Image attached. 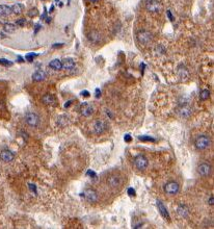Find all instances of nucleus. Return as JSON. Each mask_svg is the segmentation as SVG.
I'll use <instances>...</instances> for the list:
<instances>
[{"label":"nucleus","mask_w":214,"mask_h":229,"mask_svg":"<svg viewBox=\"0 0 214 229\" xmlns=\"http://www.w3.org/2000/svg\"><path fill=\"white\" fill-rule=\"evenodd\" d=\"M136 39L137 41L142 45H149L150 43L153 41V35L148 32V30H140L136 35Z\"/></svg>","instance_id":"f257e3e1"},{"label":"nucleus","mask_w":214,"mask_h":229,"mask_svg":"<svg viewBox=\"0 0 214 229\" xmlns=\"http://www.w3.org/2000/svg\"><path fill=\"white\" fill-rule=\"evenodd\" d=\"M211 145V140L207 135H200L194 142V146L198 150H205L209 148Z\"/></svg>","instance_id":"f03ea898"},{"label":"nucleus","mask_w":214,"mask_h":229,"mask_svg":"<svg viewBox=\"0 0 214 229\" xmlns=\"http://www.w3.org/2000/svg\"><path fill=\"white\" fill-rule=\"evenodd\" d=\"M145 8L151 13H160L162 11V4L158 0H147Z\"/></svg>","instance_id":"7ed1b4c3"},{"label":"nucleus","mask_w":214,"mask_h":229,"mask_svg":"<svg viewBox=\"0 0 214 229\" xmlns=\"http://www.w3.org/2000/svg\"><path fill=\"white\" fill-rule=\"evenodd\" d=\"M134 165H135L136 168L139 170V171H144V170H145L148 168L149 160H148L147 157L144 156V155H138V156L135 157Z\"/></svg>","instance_id":"20e7f679"},{"label":"nucleus","mask_w":214,"mask_h":229,"mask_svg":"<svg viewBox=\"0 0 214 229\" xmlns=\"http://www.w3.org/2000/svg\"><path fill=\"white\" fill-rule=\"evenodd\" d=\"M180 191V185L176 181H169L164 185V192L169 195H176Z\"/></svg>","instance_id":"39448f33"},{"label":"nucleus","mask_w":214,"mask_h":229,"mask_svg":"<svg viewBox=\"0 0 214 229\" xmlns=\"http://www.w3.org/2000/svg\"><path fill=\"white\" fill-rule=\"evenodd\" d=\"M25 122L30 127H36L40 123V118L38 114L35 113H28L25 116Z\"/></svg>","instance_id":"423d86ee"},{"label":"nucleus","mask_w":214,"mask_h":229,"mask_svg":"<svg viewBox=\"0 0 214 229\" xmlns=\"http://www.w3.org/2000/svg\"><path fill=\"white\" fill-rule=\"evenodd\" d=\"M178 114L181 118H189L192 114V107L189 104H181V106L178 108Z\"/></svg>","instance_id":"0eeeda50"},{"label":"nucleus","mask_w":214,"mask_h":229,"mask_svg":"<svg viewBox=\"0 0 214 229\" xmlns=\"http://www.w3.org/2000/svg\"><path fill=\"white\" fill-rule=\"evenodd\" d=\"M83 196H84V198L89 203H95L98 201V194H97V192L95 190H93V188H88V190H85L84 193H83Z\"/></svg>","instance_id":"6e6552de"},{"label":"nucleus","mask_w":214,"mask_h":229,"mask_svg":"<svg viewBox=\"0 0 214 229\" xmlns=\"http://www.w3.org/2000/svg\"><path fill=\"white\" fill-rule=\"evenodd\" d=\"M106 128H107L106 123L104 121H102V120H98V121H96L94 123V125H93V129H94V132L96 134H102L105 130H106Z\"/></svg>","instance_id":"1a4fd4ad"},{"label":"nucleus","mask_w":214,"mask_h":229,"mask_svg":"<svg viewBox=\"0 0 214 229\" xmlns=\"http://www.w3.org/2000/svg\"><path fill=\"white\" fill-rule=\"evenodd\" d=\"M94 106L92 104L88 103V102H84V103L81 104V107H80V113H81L82 116L84 117H91L93 114H94Z\"/></svg>","instance_id":"9d476101"},{"label":"nucleus","mask_w":214,"mask_h":229,"mask_svg":"<svg viewBox=\"0 0 214 229\" xmlns=\"http://www.w3.org/2000/svg\"><path fill=\"white\" fill-rule=\"evenodd\" d=\"M197 173L203 177H207V176L210 175L211 173V166L207 163H203L201 165H198L197 167Z\"/></svg>","instance_id":"9b49d317"},{"label":"nucleus","mask_w":214,"mask_h":229,"mask_svg":"<svg viewBox=\"0 0 214 229\" xmlns=\"http://www.w3.org/2000/svg\"><path fill=\"white\" fill-rule=\"evenodd\" d=\"M107 183L109 187L116 188H119L120 185L122 184V180H121V178L119 177V176L111 175L107 178Z\"/></svg>","instance_id":"f8f14e48"},{"label":"nucleus","mask_w":214,"mask_h":229,"mask_svg":"<svg viewBox=\"0 0 214 229\" xmlns=\"http://www.w3.org/2000/svg\"><path fill=\"white\" fill-rule=\"evenodd\" d=\"M0 158L3 160L4 163H10L12 160H14L15 155L10 150H3V151H1V153H0Z\"/></svg>","instance_id":"ddd939ff"},{"label":"nucleus","mask_w":214,"mask_h":229,"mask_svg":"<svg viewBox=\"0 0 214 229\" xmlns=\"http://www.w3.org/2000/svg\"><path fill=\"white\" fill-rule=\"evenodd\" d=\"M157 206H158V209H159V212H160V215L163 217L164 219H166V220H169L170 219V217H169V212H167V209H166V207L164 206V204L161 202L160 200H157Z\"/></svg>","instance_id":"4468645a"},{"label":"nucleus","mask_w":214,"mask_h":229,"mask_svg":"<svg viewBox=\"0 0 214 229\" xmlns=\"http://www.w3.org/2000/svg\"><path fill=\"white\" fill-rule=\"evenodd\" d=\"M46 77H47V74H46L45 71H43V70H38L32 74V79L38 82L45 80Z\"/></svg>","instance_id":"2eb2a0df"},{"label":"nucleus","mask_w":214,"mask_h":229,"mask_svg":"<svg viewBox=\"0 0 214 229\" xmlns=\"http://www.w3.org/2000/svg\"><path fill=\"white\" fill-rule=\"evenodd\" d=\"M61 64H63V69H66V70H71L75 67V61L71 57L64 58V61H61Z\"/></svg>","instance_id":"dca6fc26"},{"label":"nucleus","mask_w":214,"mask_h":229,"mask_svg":"<svg viewBox=\"0 0 214 229\" xmlns=\"http://www.w3.org/2000/svg\"><path fill=\"white\" fill-rule=\"evenodd\" d=\"M88 38L92 43H96V44L101 41V35L97 32V30H93V32H89Z\"/></svg>","instance_id":"f3484780"},{"label":"nucleus","mask_w":214,"mask_h":229,"mask_svg":"<svg viewBox=\"0 0 214 229\" xmlns=\"http://www.w3.org/2000/svg\"><path fill=\"white\" fill-rule=\"evenodd\" d=\"M49 67L52 68V69L55 70V71H58V70L63 69V64H61V61L60 60H58V58H55V60L51 61L50 63H49Z\"/></svg>","instance_id":"a211bd4d"},{"label":"nucleus","mask_w":214,"mask_h":229,"mask_svg":"<svg viewBox=\"0 0 214 229\" xmlns=\"http://www.w3.org/2000/svg\"><path fill=\"white\" fill-rule=\"evenodd\" d=\"M43 102H44L45 104L47 105H55V102H56V100H55L54 96H52L51 94H46L43 96L42 98Z\"/></svg>","instance_id":"6ab92c4d"},{"label":"nucleus","mask_w":214,"mask_h":229,"mask_svg":"<svg viewBox=\"0 0 214 229\" xmlns=\"http://www.w3.org/2000/svg\"><path fill=\"white\" fill-rule=\"evenodd\" d=\"M177 212H178L179 216L182 217V218H186V217H188L189 215V210L187 208V206L184 205V204H181V205L178 206V209H177Z\"/></svg>","instance_id":"aec40b11"},{"label":"nucleus","mask_w":214,"mask_h":229,"mask_svg":"<svg viewBox=\"0 0 214 229\" xmlns=\"http://www.w3.org/2000/svg\"><path fill=\"white\" fill-rule=\"evenodd\" d=\"M24 11V5L22 3H16L12 7V12L16 15H20L21 13H23Z\"/></svg>","instance_id":"412c9836"},{"label":"nucleus","mask_w":214,"mask_h":229,"mask_svg":"<svg viewBox=\"0 0 214 229\" xmlns=\"http://www.w3.org/2000/svg\"><path fill=\"white\" fill-rule=\"evenodd\" d=\"M11 13H12V7H7V5H4V4L0 5V15H2V16H7V15H10Z\"/></svg>","instance_id":"4be33fe9"},{"label":"nucleus","mask_w":214,"mask_h":229,"mask_svg":"<svg viewBox=\"0 0 214 229\" xmlns=\"http://www.w3.org/2000/svg\"><path fill=\"white\" fill-rule=\"evenodd\" d=\"M3 29H4V32L11 33V32H16L17 27H16V25H15V24L5 23V24H3Z\"/></svg>","instance_id":"5701e85b"},{"label":"nucleus","mask_w":214,"mask_h":229,"mask_svg":"<svg viewBox=\"0 0 214 229\" xmlns=\"http://www.w3.org/2000/svg\"><path fill=\"white\" fill-rule=\"evenodd\" d=\"M209 97H210V91H209V90H203V91L201 92V94H200V99H201V100L205 101V100H207V99H209Z\"/></svg>","instance_id":"b1692460"},{"label":"nucleus","mask_w":214,"mask_h":229,"mask_svg":"<svg viewBox=\"0 0 214 229\" xmlns=\"http://www.w3.org/2000/svg\"><path fill=\"white\" fill-rule=\"evenodd\" d=\"M138 140L142 142H153V143L156 142V139L149 137V135H140V137H138Z\"/></svg>","instance_id":"393cba45"},{"label":"nucleus","mask_w":214,"mask_h":229,"mask_svg":"<svg viewBox=\"0 0 214 229\" xmlns=\"http://www.w3.org/2000/svg\"><path fill=\"white\" fill-rule=\"evenodd\" d=\"M35 56H36V54H35V53H28V54H26L25 58H26V61H30V63H31V61H33V58H35Z\"/></svg>","instance_id":"a878e982"},{"label":"nucleus","mask_w":214,"mask_h":229,"mask_svg":"<svg viewBox=\"0 0 214 229\" xmlns=\"http://www.w3.org/2000/svg\"><path fill=\"white\" fill-rule=\"evenodd\" d=\"M0 64L3 65V66H12V63L10 61L5 60V58H0Z\"/></svg>","instance_id":"bb28decb"},{"label":"nucleus","mask_w":214,"mask_h":229,"mask_svg":"<svg viewBox=\"0 0 214 229\" xmlns=\"http://www.w3.org/2000/svg\"><path fill=\"white\" fill-rule=\"evenodd\" d=\"M16 24L18 26H20V27H23L24 25H25L26 24V19H19L16 22Z\"/></svg>","instance_id":"cd10ccee"},{"label":"nucleus","mask_w":214,"mask_h":229,"mask_svg":"<svg viewBox=\"0 0 214 229\" xmlns=\"http://www.w3.org/2000/svg\"><path fill=\"white\" fill-rule=\"evenodd\" d=\"M127 193H128V195L129 196H131V197H133V196H135V190L133 188H128V191H127Z\"/></svg>","instance_id":"c85d7f7f"},{"label":"nucleus","mask_w":214,"mask_h":229,"mask_svg":"<svg viewBox=\"0 0 214 229\" xmlns=\"http://www.w3.org/2000/svg\"><path fill=\"white\" fill-rule=\"evenodd\" d=\"M29 188H30V191H31L32 193L36 194V187L35 184H31V183H30V184H29Z\"/></svg>","instance_id":"c756f323"},{"label":"nucleus","mask_w":214,"mask_h":229,"mask_svg":"<svg viewBox=\"0 0 214 229\" xmlns=\"http://www.w3.org/2000/svg\"><path fill=\"white\" fill-rule=\"evenodd\" d=\"M124 140H125V142H127V143H130V142L132 141V138L130 134H126L125 138H124Z\"/></svg>","instance_id":"7c9ffc66"},{"label":"nucleus","mask_w":214,"mask_h":229,"mask_svg":"<svg viewBox=\"0 0 214 229\" xmlns=\"http://www.w3.org/2000/svg\"><path fill=\"white\" fill-rule=\"evenodd\" d=\"M166 15H167V17H169V19L170 21H174V16L172 15V12H170V11H166Z\"/></svg>","instance_id":"2f4dec72"},{"label":"nucleus","mask_w":214,"mask_h":229,"mask_svg":"<svg viewBox=\"0 0 214 229\" xmlns=\"http://www.w3.org/2000/svg\"><path fill=\"white\" fill-rule=\"evenodd\" d=\"M81 96H83V97H89V92L88 91H82Z\"/></svg>","instance_id":"473e14b6"},{"label":"nucleus","mask_w":214,"mask_h":229,"mask_svg":"<svg viewBox=\"0 0 214 229\" xmlns=\"http://www.w3.org/2000/svg\"><path fill=\"white\" fill-rule=\"evenodd\" d=\"M32 12L31 13H29V16H36L38 15V10L36 8H35V10H31Z\"/></svg>","instance_id":"72a5a7b5"},{"label":"nucleus","mask_w":214,"mask_h":229,"mask_svg":"<svg viewBox=\"0 0 214 229\" xmlns=\"http://www.w3.org/2000/svg\"><path fill=\"white\" fill-rule=\"evenodd\" d=\"M88 176H92V177H96V173L94 171H91V170H89V171H88Z\"/></svg>","instance_id":"f704fd0d"},{"label":"nucleus","mask_w":214,"mask_h":229,"mask_svg":"<svg viewBox=\"0 0 214 229\" xmlns=\"http://www.w3.org/2000/svg\"><path fill=\"white\" fill-rule=\"evenodd\" d=\"M100 95H101V91L99 89H97L96 90V98H100Z\"/></svg>","instance_id":"c9c22d12"},{"label":"nucleus","mask_w":214,"mask_h":229,"mask_svg":"<svg viewBox=\"0 0 214 229\" xmlns=\"http://www.w3.org/2000/svg\"><path fill=\"white\" fill-rule=\"evenodd\" d=\"M61 46H64L63 43H59V44H58V43H56L55 45L52 46V48H58V47H61Z\"/></svg>","instance_id":"e433bc0d"},{"label":"nucleus","mask_w":214,"mask_h":229,"mask_svg":"<svg viewBox=\"0 0 214 229\" xmlns=\"http://www.w3.org/2000/svg\"><path fill=\"white\" fill-rule=\"evenodd\" d=\"M0 23H2V24L7 23V21H5V18L2 16V15H1V17H0Z\"/></svg>","instance_id":"4c0bfd02"},{"label":"nucleus","mask_w":214,"mask_h":229,"mask_svg":"<svg viewBox=\"0 0 214 229\" xmlns=\"http://www.w3.org/2000/svg\"><path fill=\"white\" fill-rule=\"evenodd\" d=\"M213 201H214L213 197H211V198H210V200H209V204H210V205H213V204H214Z\"/></svg>","instance_id":"58836bf2"},{"label":"nucleus","mask_w":214,"mask_h":229,"mask_svg":"<svg viewBox=\"0 0 214 229\" xmlns=\"http://www.w3.org/2000/svg\"><path fill=\"white\" fill-rule=\"evenodd\" d=\"M71 103H72V101H68L66 104H64V107H69L70 105H71Z\"/></svg>","instance_id":"ea45409f"},{"label":"nucleus","mask_w":214,"mask_h":229,"mask_svg":"<svg viewBox=\"0 0 214 229\" xmlns=\"http://www.w3.org/2000/svg\"><path fill=\"white\" fill-rule=\"evenodd\" d=\"M40 29H41V25H36V32H35V33H36V32H38Z\"/></svg>","instance_id":"a19ab883"},{"label":"nucleus","mask_w":214,"mask_h":229,"mask_svg":"<svg viewBox=\"0 0 214 229\" xmlns=\"http://www.w3.org/2000/svg\"><path fill=\"white\" fill-rule=\"evenodd\" d=\"M46 17H47V12H45L44 15H42V19H45Z\"/></svg>","instance_id":"79ce46f5"},{"label":"nucleus","mask_w":214,"mask_h":229,"mask_svg":"<svg viewBox=\"0 0 214 229\" xmlns=\"http://www.w3.org/2000/svg\"><path fill=\"white\" fill-rule=\"evenodd\" d=\"M18 61H20V63H22V61H23V58L21 57V56H18Z\"/></svg>","instance_id":"37998d69"},{"label":"nucleus","mask_w":214,"mask_h":229,"mask_svg":"<svg viewBox=\"0 0 214 229\" xmlns=\"http://www.w3.org/2000/svg\"><path fill=\"white\" fill-rule=\"evenodd\" d=\"M89 2H97V1H99V0H88Z\"/></svg>","instance_id":"c03bdc74"},{"label":"nucleus","mask_w":214,"mask_h":229,"mask_svg":"<svg viewBox=\"0 0 214 229\" xmlns=\"http://www.w3.org/2000/svg\"><path fill=\"white\" fill-rule=\"evenodd\" d=\"M53 10H54V7L52 5V7H50V12H53Z\"/></svg>","instance_id":"a18cd8bd"}]
</instances>
